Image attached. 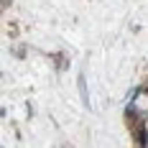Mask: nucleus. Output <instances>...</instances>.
I'll return each instance as SVG.
<instances>
[{
    "mask_svg": "<svg viewBox=\"0 0 148 148\" xmlns=\"http://www.w3.org/2000/svg\"><path fill=\"white\" fill-rule=\"evenodd\" d=\"M79 89H82V100L87 102V87H84V77L79 74Z\"/></svg>",
    "mask_w": 148,
    "mask_h": 148,
    "instance_id": "nucleus-1",
    "label": "nucleus"
},
{
    "mask_svg": "<svg viewBox=\"0 0 148 148\" xmlns=\"http://www.w3.org/2000/svg\"><path fill=\"white\" fill-rule=\"evenodd\" d=\"M3 3H5V5H8V3H10V0H3Z\"/></svg>",
    "mask_w": 148,
    "mask_h": 148,
    "instance_id": "nucleus-2",
    "label": "nucleus"
}]
</instances>
